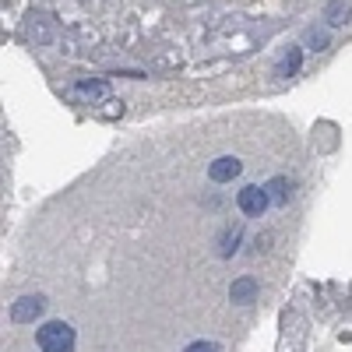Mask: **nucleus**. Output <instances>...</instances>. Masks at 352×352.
<instances>
[{"label": "nucleus", "instance_id": "7", "mask_svg": "<svg viewBox=\"0 0 352 352\" xmlns=\"http://www.w3.org/2000/svg\"><path fill=\"white\" fill-rule=\"evenodd\" d=\"M300 67H303V50L300 46H289L282 53V60L275 64V78H296Z\"/></svg>", "mask_w": 352, "mask_h": 352}, {"label": "nucleus", "instance_id": "4", "mask_svg": "<svg viewBox=\"0 0 352 352\" xmlns=\"http://www.w3.org/2000/svg\"><path fill=\"white\" fill-rule=\"evenodd\" d=\"M46 314V300L43 296H21L11 303V320L14 324H32V320H39Z\"/></svg>", "mask_w": 352, "mask_h": 352}, {"label": "nucleus", "instance_id": "1", "mask_svg": "<svg viewBox=\"0 0 352 352\" xmlns=\"http://www.w3.org/2000/svg\"><path fill=\"white\" fill-rule=\"evenodd\" d=\"M36 342H39V349H43V352H74L78 335H74V328H71V324H64V320H50V324H43V328H39Z\"/></svg>", "mask_w": 352, "mask_h": 352}, {"label": "nucleus", "instance_id": "3", "mask_svg": "<svg viewBox=\"0 0 352 352\" xmlns=\"http://www.w3.org/2000/svg\"><path fill=\"white\" fill-rule=\"evenodd\" d=\"M236 204H240V212H243V215H250V219H261L264 212H268V204H272V194H268V187L247 184V187L236 194Z\"/></svg>", "mask_w": 352, "mask_h": 352}, {"label": "nucleus", "instance_id": "5", "mask_svg": "<svg viewBox=\"0 0 352 352\" xmlns=\"http://www.w3.org/2000/svg\"><path fill=\"white\" fill-rule=\"evenodd\" d=\"M257 292H261V282L254 275H240L236 282L229 285V303H236V307H247L257 300Z\"/></svg>", "mask_w": 352, "mask_h": 352}, {"label": "nucleus", "instance_id": "2", "mask_svg": "<svg viewBox=\"0 0 352 352\" xmlns=\"http://www.w3.org/2000/svg\"><path fill=\"white\" fill-rule=\"evenodd\" d=\"M67 99L71 102H81V106H99L109 99V81L102 78H81L67 88Z\"/></svg>", "mask_w": 352, "mask_h": 352}, {"label": "nucleus", "instance_id": "9", "mask_svg": "<svg viewBox=\"0 0 352 352\" xmlns=\"http://www.w3.org/2000/svg\"><path fill=\"white\" fill-rule=\"evenodd\" d=\"M240 240H243V229H240V226L226 229V236H222V247H219V254H222V257H232V254H236V247H240Z\"/></svg>", "mask_w": 352, "mask_h": 352}, {"label": "nucleus", "instance_id": "6", "mask_svg": "<svg viewBox=\"0 0 352 352\" xmlns=\"http://www.w3.org/2000/svg\"><path fill=\"white\" fill-rule=\"evenodd\" d=\"M240 173H243V162H240L236 155H222V159H215V162L208 166V176H212L215 184H232Z\"/></svg>", "mask_w": 352, "mask_h": 352}, {"label": "nucleus", "instance_id": "11", "mask_svg": "<svg viewBox=\"0 0 352 352\" xmlns=\"http://www.w3.org/2000/svg\"><path fill=\"white\" fill-rule=\"evenodd\" d=\"M307 46L310 50H324L328 46V32H324V28H310V32H307Z\"/></svg>", "mask_w": 352, "mask_h": 352}, {"label": "nucleus", "instance_id": "10", "mask_svg": "<svg viewBox=\"0 0 352 352\" xmlns=\"http://www.w3.org/2000/svg\"><path fill=\"white\" fill-rule=\"evenodd\" d=\"M268 194H272V204H289V180L285 176H275L268 184Z\"/></svg>", "mask_w": 352, "mask_h": 352}, {"label": "nucleus", "instance_id": "8", "mask_svg": "<svg viewBox=\"0 0 352 352\" xmlns=\"http://www.w3.org/2000/svg\"><path fill=\"white\" fill-rule=\"evenodd\" d=\"M349 18H352V8L345 4V0H331V4L324 8V21H328L331 28H342Z\"/></svg>", "mask_w": 352, "mask_h": 352}, {"label": "nucleus", "instance_id": "12", "mask_svg": "<svg viewBox=\"0 0 352 352\" xmlns=\"http://www.w3.org/2000/svg\"><path fill=\"white\" fill-rule=\"evenodd\" d=\"M184 352H219V345H215V342H204V338H197V342H190Z\"/></svg>", "mask_w": 352, "mask_h": 352}]
</instances>
